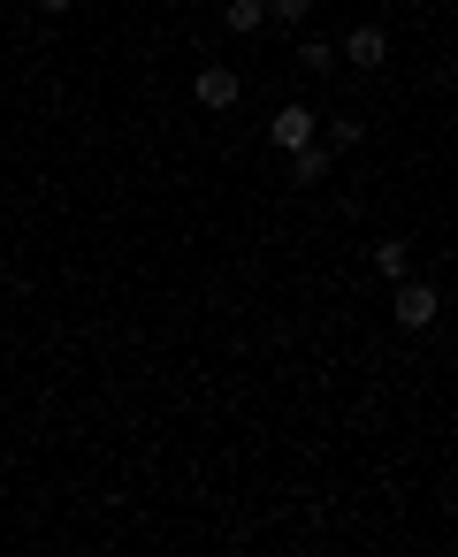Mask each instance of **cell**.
<instances>
[{
	"label": "cell",
	"mask_w": 458,
	"mask_h": 557,
	"mask_svg": "<svg viewBox=\"0 0 458 557\" xmlns=\"http://www.w3.org/2000/svg\"><path fill=\"white\" fill-rule=\"evenodd\" d=\"M389 313H397V329H405V336H428V329H435V313H443V290H435V283H420V275H405V283H397V298H389Z\"/></svg>",
	"instance_id": "1"
},
{
	"label": "cell",
	"mask_w": 458,
	"mask_h": 557,
	"mask_svg": "<svg viewBox=\"0 0 458 557\" xmlns=\"http://www.w3.org/2000/svg\"><path fill=\"white\" fill-rule=\"evenodd\" d=\"M191 100H199L207 115H230V108L245 100V85H237V70H222V62H214V70H199V77H191Z\"/></svg>",
	"instance_id": "2"
},
{
	"label": "cell",
	"mask_w": 458,
	"mask_h": 557,
	"mask_svg": "<svg viewBox=\"0 0 458 557\" xmlns=\"http://www.w3.org/2000/svg\"><path fill=\"white\" fill-rule=\"evenodd\" d=\"M268 138H275L283 153H298V146H313V138H321V123H313V108H298V100H290V108H275V115H268Z\"/></svg>",
	"instance_id": "3"
},
{
	"label": "cell",
	"mask_w": 458,
	"mask_h": 557,
	"mask_svg": "<svg viewBox=\"0 0 458 557\" xmlns=\"http://www.w3.org/2000/svg\"><path fill=\"white\" fill-rule=\"evenodd\" d=\"M336 54H344L351 70H382V62H389V32H382V24H359V32H344Z\"/></svg>",
	"instance_id": "4"
},
{
	"label": "cell",
	"mask_w": 458,
	"mask_h": 557,
	"mask_svg": "<svg viewBox=\"0 0 458 557\" xmlns=\"http://www.w3.org/2000/svg\"><path fill=\"white\" fill-rule=\"evenodd\" d=\"M329 161H336V146H321V138H313V146H298V153H290V184H321V176H329Z\"/></svg>",
	"instance_id": "5"
},
{
	"label": "cell",
	"mask_w": 458,
	"mask_h": 557,
	"mask_svg": "<svg viewBox=\"0 0 458 557\" xmlns=\"http://www.w3.org/2000/svg\"><path fill=\"white\" fill-rule=\"evenodd\" d=\"M374 275L405 283V275H412V245H405V237H382V245H374Z\"/></svg>",
	"instance_id": "6"
},
{
	"label": "cell",
	"mask_w": 458,
	"mask_h": 557,
	"mask_svg": "<svg viewBox=\"0 0 458 557\" xmlns=\"http://www.w3.org/2000/svg\"><path fill=\"white\" fill-rule=\"evenodd\" d=\"M222 16H230V32H260L268 24V0H230Z\"/></svg>",
	"instance_id": "7"
},
{
	"label": "cell",
	"mask_w": 458,
	"mask_h": 557,
	"mask_svg": "<svg viewBox=\"0 0 458 557\" xmlns=\"http://www.w3.org/2000/svg\"><path fill=\"white\" fill-rule=\"evenodd\" d=\"M359 138H367V123H359V115H336V123H329V146H336V153H351Z\"/></svg>",
	"instance_id": "8"
},
{
	"label": "cell",
	"mask_w": 458,
	"mask_h": 557,
	"mask_svg": "<svg viewBox=\"0 0 458 557\" xmlns=\"http://www.w3.org/2000/svg\"><path fill=\"white\" fill-rule=\"evenodd\" d=\"M298 62L321 77V70H336V47H329V39H306V47H298Z\"/></svg>",
	"instance_id": "9"
},
{
	"label": "cell",
	"mask_w": 458,
	"mask_h": 557,
	"mask_svg": "<svg viewBox=\"0 0 458 557\" xmlns=\"http://www.w3.org/2000/svg\"><path fill=\"white\" fill-rule=\"evenodd\" d=\"M268 16L290 32V24H306V16H313V0H268Z\"/></svg>",
	"instance_id": "10"
},
{
	"label": "cell",
	"mask_w": 458,
	"mask_h": 557,
	"mask_svg": "<svg viewBox=\"0 0 458 557\" xmlns=\"http://www.w3.org/2000/svg\"><path fill=\"white\" fill-rule=\"evenodd\" d=\"M77 9V0H39V16H70Z\"/></svg>",
	"instance_id": "11"
}]
</instances>
